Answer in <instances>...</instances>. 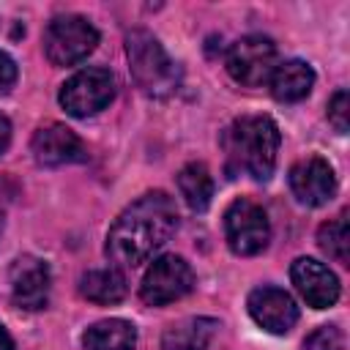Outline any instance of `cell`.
<instances>
[{"label": "cell", "mask_w": 350, "mask_h": 350, "mask_svg": "<svg viewBox=\"0 0 350 350\" xmlns=\"http://www.w3.org/2000/svg\"><path fill=\"white\" fill-rule=\"evenodd\" d=\"M178 227L175 202L164 191H148L131 202L107 232V254L112 262L134 268L153 257Z\"/></svg>", "instance_id": "1"}, {"label": "cell", "mask_w": 350, "mask_h": 350, "mask_svg": "<svg viewBox=\"0 0 350 350\" xmlns=\"http://www.w3.org/2000/svg\"><path fill=\"white\" fill-rule=\"evenodd\" d=\"M230 172H246L254 180H268L276 167L279 129L265 115L235 120L224 134Z\"/></svg>", "instance_id": "2"}, {"label": "cell", "mask_w": 350, "mask_h": 350, "mask_svg": "<svg viewBox=\"0 0 350 350\" xmlns=\"http://www.w3.org/2000/svg\"><path fill=\"white\" fill-rule=\"evenodd\" d=\"M126 57L131 77L145 96L164 98L178 88V68L153 33L131 30L126 36Z\"/></svg>", "instance_id": "3"}, {"label": "cell", "mask_w": 350, "mask_h": 350, "mask_svg": "<svg viewBox=\"0 0 350 350\" xmlns=\"http://www.w3.org/2000/svg\"><path fill=\"white\" fill-rule=\"evenodd\" d=\"M98 44V30L77 14L55 16L44 33V55L52 66H74L85 60Z\"/></svg>", "instance_id": "4"}, {"label": "cell", "mask_w": 350, "mask_h": 350, "mask_svg": "<svg viewBox=\"0 0 350 350\" xmlns=\"http://www.w3.org/2000/svg\"><path fill=\"white\" fill-rule=\"evenodd\" d=\"M191 287H194L191 265L178 254H164V257H156L145 271L139 284V298L148 306H164L183 298Z\"/></svg>", "instance_id": "5"}, {"label": "cell", "mask_w": 350, "mask_h": 350, "mask_svg": "<svg viewBox=\"0 0 350 350\" xmlns=\"http://www.w3.org/2000/svg\"><path fill=\"white\" fill-rule=\"evenodd\" d=\"M115 96V77L109 68H82L60 88V107L74 118H88L104 109Z\"/></svg>", "instance_id": "6"}, {"label": "cell", "mask_w": 350, "mask_h": 350, "mask_svg": "<svg viewBox=\"0 0 350 350\" xmlns=\"http://www.w3.org/2000/svg\"><path fill=\"white\" fill-rule=\"evenodd\" d=\"M276 68V44L268 36H243L227 52V71L235 82L257 88L271 79Z\"/></svg>", "instance_id": "7"}, {"label": "cell", "mask_w": 350, "mask_h": 350, "mask_svg": "<svg viewBox=\"0 0 350 350\" xmlns=\"http://www.w3.org/2000/svg\"><path fill=\"white\" fill-rule=\"evenodd\" d=\"M224 235L235 254H257L268 246L271 224L265 211L252 200H235L224 211Z\"/></svg>", "instance_id": "8"}, {"label": "cell", "mask_w": 350, "mask_h": 350, "mask_svg": "<svg viewBox=\"0 0 350 350\" xmlns=\"http://www.w3.org/2000/svg\"><path fill=\"white\" fill-rule=\"evenodd\" d=\"M246 306H249L252 320L268 334H287L298 320V306H295L293 295L284 293L282 287L262 284V287L252 290Z\"/></svg>", "instance_id": "9"}, {"label": "cell", "mask_w": 350, "mask_h": 350, "mask_svg": "<svg viewBox=\"0 0 350 350\" xmlns=\"http://www.w3.org/2000/svg\"><path fill=\"white\" fill-rule=\"evenodd\" d=\"M290 189L304 205H325L336 191V175L320 156H306L290 167Z\"/></svg>", "instance_id": "10"}, {"label": "cell", "mask_w": 350, "mask_h": 350, "mask_svg": "<svg viewBox=\"0 0 350 350\" xmlns=\"http://www.w3.org/2000/svg\"><path fill=\"white\" fill-rule=\"evenodd\" d=\"M290 279L301 298L314 309H328L339 298V279L328 265L312 257H298L290 268Z\"/></svg>", "instance_id": "11"}, {"label": "cell", "mask_w": 350, "mask_h": 350, "mask_svg": "<svg viewBox=\"0 0 350 350\" xmlns=\"http://www.w3.org/2000/svg\"><path fill=\"white\" fill-rule=\"evenodd\" d=\"M49 284H52V276L44 260L25 254L11 265V295L16 306L30 312L44 309L49 301Z\"/></svg>", "instance_id": "12"}, {"label": "cell", "mask_w": 350, "mask_h": 350, "mask_svg": "<svg viewBox=\"0 0 350 350\" xmlns=\"http://www.w3.org/2000/svg\"><path fill=\"white\" fill-rule=\"evenodd\" d=\"M33 156L38 164L44 167H60V164H71V161H82L85 159V145L82 139L63 123H44L36 129L33 134Z\"/></svg>", "instance_id": "13"}, {"label": "cell", "mask_w": 350, "mask_h": 350, "mask_svg": "<svg viewBox=\"0 0 350 350\" xmlns=\"http://www.w3.org/2000/svg\"><path fill=\"white\" fill-rule=\"evenodd\" d=\"M312 85H314V71L304 60L276 63L271 74V93L279 101H301L304 96H309Z\"/></svg>", "instance_id": "14"}, {"label": "cell", "mask_w": 350, "mask_h": 350, "mask_svg": "<svg viewBox=\"0 0 350 350\" xmlns=\"http://www.w3.org/2000/svg\"><path fill=\"white\" fill-rule=\"evenodd\" d=\"M219 328L211 317H189L167 328L161 339V350H208L213 331Z\"/></svg>", "instance_id": "15"}, {"label": "cell", "mask_w": 350, "mask_h": 350, "mask_svg": "<svg viewBox=\"0 0 350 350\" xmlns=\"http://www.w3.org/2000/svg\"><path fill=\"white\" fill-rule=\"evenodd\" d=\"M126 276L118 268H93L79 276V295L93 304H118L126 298Z\"/></svg>", "instance_id": "16"}, {"label": "cell", "mask_w": 350, "mask_h": 350, "mask_svg": "<svg viewBox=\"0 0 350 350\" xmlns=\"http://www.w3.org/2000/svg\"><path fill=\"white\" fill-rule=\"evenodd\" d=\"M82 345H85V350H134L137 331H134L131 323L112 317V320L93 323L85 331Z\"/></svg>", "instance_id": "17"}, {"label": "cell", "mask_w": 350, "mask_h": 350, "mask_svg": "<svg viewBox=\"0 0 350 350\" xmlns=\"http://www.w3.org/2000/svg\"><path fill=\"white\" fill-rule=\"evenodd\" d=\"M178 189L191 211H205L213 197V178L205 164L191 161L178 172Z\"/></svg>", "instance_id": "18"}, {"label": "cell", "mask_w": 350, "mask_h": 350, "mask_svg": "<svg viewBox=\"0 0 350 350\" xmlns=\"http://www.w3.org/2000/svg\"><path fill=\"white\" fill-rule=\"evenodd\" d=\"M317 243L320 249L334 257L336 262H347V249H350V230H347V213H339L336 219L325 221L317 230Z\"/></svg>", "instance_id": "19"}, {"label": "cell", "mask_w": 350, "mask_h": 350, "mask_svg": "<svg viewBox=\"0 0 350 350\" xmlns=\"http://www.w3.org/2000/svg\"><path fill=\"white\" fill-rule=\"evenodd\" d=\"M306 350H345V334L339 325H320L304 342Z\"/></svg>", "instance_id": "20"}, {"label": "cell", "mask_w": 350, "mask_h": 350, "mask_svg": "<svg viewBox=\"0 0 350 350\" xmlns=\"http://www.w3.org/2000/svg\"><path fill=\"white\" fill-rule=\"evenodd\" d=\"M328 120L334 123V129L339 134H345L350 129V96H347V90H336L334 98L328 101Z\"/></svg>", "instance_id": "21"}, {"label": "cell", "mask_w": 350, "mask_h": 350, "mask_svg": "<svg viewBox=\"0 0 350 350\" xmlns=\"http://www.w3.org/2000/svg\"><path fill=\"white\" fill-rule=\"evenodd\" d=\"M14 82H16V63L0 49V93L11 90Z\"/></svg>", "instance_id": "22"}, {"label": "cell", "mask_w": 350, "mask_h": 350, "mask_svg": "<svg viewBox=\"0 0 350 350\" xmlns=\"http://www.w3.org/2000/svg\"><path fill=\"white\" fill-rule=\"evenodd\" d=\"M8 142H11V123H8V118L0 112V156L8 150Z\"/></svg>", "instance_id": "23"}, {"label": "cell", "mask_w": 350, "mask_h": 350, "mask_svg": "<svg viewBox=\"0 0 350 350\" xmlns=\"http://www.w3.org/2000/svg\"><path fill=\"white\" fill-rule=\"evenodd\" d=\"M0 350H14V339L3 325H0Z\"/></svg>", "instance_id": "24"}, {"label": "cell", "mask_w": 350, "mask_h": 350, "mask_svg": "<svg viewBox=\"0 0 350 350\" xmlns=\"http://www.w3.org/2000/svg\"><path fill=\"white\" fill-rule=\"evenodd\" d=\"M0 230H3V213H0Z\"/></svg>", "instance_id": "25"}]
</instances>
